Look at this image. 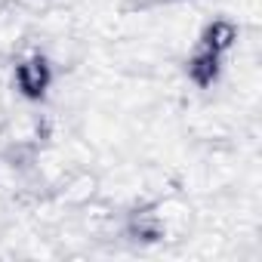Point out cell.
Listing matches in <instances>:
<instances>
[{
    "label": "cell",
    "mask_w": 262,
    "mask_h": 262,
    "mask_svg": "<svg viewBox=\"0 0 262 262\" xmlns=\"http://www.w3.org/2000/svg\"><path fill=\"white\" fill-rule=\"evenodd\" d=\"M53 83V68L43 56H28L16 65V90L25 99H43Z\"/></svg>",
    "instance_id": "obj_1"
},
{
    "label": "cell",
    "mask_w": 262,
    "mask_h": 262,
    "mask_svg": "<svg viewBox=\"0 0 262 262\" xmlns=\"http://www.w3.org/2000/svg\"><path fill=\"white\" fill-rule=\"evenodd\" d=\"M219 68H222V53H216L210 47H198V53L188 62V77L198 86H213L219 77Z\"/></svg>",
    "instance_id": "obj_2"
},
{
    "label": "cell",
    "mask_w": 262,
    "mask_h": 262,
    "mask_svg": "<svg viewBox=\"0 0 262 262\" xmlns=\"http://www.w3.org/2000/svg\"><path fill=\"white\" fill-rule=\"evenodd\" d=\"M234 40H237V28H234L231 22H225V19L210 22V25L204 28V34H201V47H210V50H216V53H225Z\"/></svg>",
    "instance_id": "obj_3"
}]
</instances>
